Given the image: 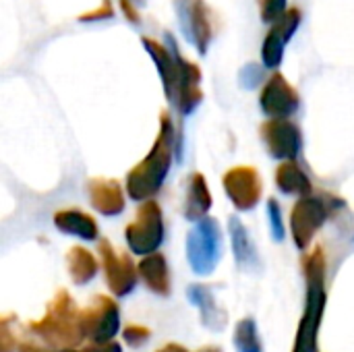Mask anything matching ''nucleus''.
I'll use <instances>...</instances> for the list:
<instances>
[{"label": "nucleus", "mask_w": 354, "mask_h": 352, "mask_svg": "<svg viewBox=\"0 0 354 352\" xmlns=\"http://www.w3.org/2000/svg\"><path fill=\"white\" fill-rule=\"evenodd\" d=\"M112 17H114V6H112L110 0H104L102 6H97V8L89 10V12L79 15L77 21H87V23H91V21H104V19H112Z\"/></svg>", "instance_id": "nucleus-29"}, {"label": "nucleus", "mask_w": 354, "mask_h": 352, "mask_svg": "<svg viewBox=\"0 0 354 352\" xmlns=\"http://www.w3.org/2000/svg\"><path fill=\"white\" fill-rule=\"evenodd\" d=\"M222 257V230L214 218L197 222L187 237V259L197 276H209Z\"/></svg>", "instance_id": "nucleus-4"}, {"label": "nucleus", "mask_w": 354, "mask_h": 352, "mask_svg": "<svg viewBox=\"0 0 354 352\" xmlns=\"http://www.w3.org/2000/svg\"><path fill=\"white\" fill-rule=\"evenodd\" d=\"M180 62V83H178V95H176V108L183 116H189L203 100L201 91V68L187 60L185 56L178 58Z\"/></svg>", "instance_id": "nucleus-15"}, {"label": "nucleus", "mask_w": 354, "mask_h": 352, "mask_svg": "<svg viewBox=\"0 0 354 352\" xmlns=\"http://www.w3.org/2000/svg\"><path fill=\"white\" fill-rule=\"evenodd\" d=\"M232 342L236 352H263V342L253 317H245L236 324Z\"/></svg>", "instance_id": "nucleus-24"}, {"label": "nucleus", "mask_w": 354, "mask_h": 352, "mask_svg": "<svg viewBox=\"0 0 354 352\" xmlns=\"http://www.w3.org/2000/svg\"><path fill=\"white\" fill-rule=\"evenodd\" d=\"M330 210L319 197H303L297 201L290 214V232L299 251H307L315 234L328 222Z\"/></svg>", "instance_id": "nucleus-8"}, {"label": "nucleus", "mask_w": 354, "mask_h": 352, "mask_svg": "<svg viewBox=\"0 0 354 352\" xmlns=\"http://www.w3.org/2000/svg\"><path fill=\"white\" fill-rule=\"evenodd\" d=\"M268 218H270V228L274 241H284V222H282V207L278 205L276 199H268Z\"/></svg>", "instance_id": "nucleus-26"}, {"label": "nucleus", "mask_w": 354, "mask_h": 352, "mask_svg": "<svg viewBox=\"0 0 354 352\" xmlns=\"http://www.w3.org/2000/svg\"><path fill=\"white\" fill-rule=\"evenodd\" d=\"M174 122L164 110L160 114V131L149 154L127 174V193L133 201H149L164 185L174 156Z\"/></svg>", "instance_id": "nucleus-1"}, {"label": "nucleus", "mask_w": 354, "mask_h": 352, "mask_svg": "<svg viewBox=\"0 0 354 352\" xmlns=\"http://www.w3.org/2000/svg\"><path fill=\"white\" fill-rule=\"evenodd\" d=\"M189 301L199 309L201 324L212 332H222L228 324V313L220 307L214 290L205 284H193L187 290Z\"/></svg>", "instance_id": "nucleus-16"}, {"label": "nucleus", "mask_w": 354, "mask_h": 352, "mask_svg": "<svg viewBox=\"0 0 354 352\" xmlns=\"http://www.w3.org/2000/svg\"><path fill=\"white\" fill-rule=\"evenodd\" d=\"M301 19H303L301 8L292 6V8L286 10V15L278 23H274L270 27V31H268V35L263 37V44H261V62H263L266 68H278L282 64L286 44L297 33V29L301 25Z\"/></svg>", "instance_id": "nucleus-14"}, {"label": "nucleus", "mask_w": 354, "mask_h": 352, "mask_svg": "<svg viewBox=\"0 0 354 352\" xmlns=\"http://www.w3.org/2000/svg\"><path fill=\"white\" fill-rule=\"evenodd\" d=\"M29 332H33L44 344L52 346L54 351L75 349L85 338L81 330V311L66 290L56 293V297L48 305L46 315L39 322L29 324Z\"/></svg>", "instance_id": "nucleus-3"}, {"label": "nucleus", "mask_w": 354, "mask_h": 352, "mask_svg": "<svg viewBox=\"0 0 354 352\" xmlns=\"http://www.w3.org/2000/svg\"><path fill=\"white\" fill-rule=\"evenodd\" d=\"M239 81H241V85H243L245 89H253V87H257V85L263 81V68L257 66V64H247V66L241 71Z\"/></svg>", "instance_id": "nucleus-27"}, {"label": "nucleus", "mask_w": 354, "mask_h": 352, "mask_svg": "<svg viewBox=\"0 0 354 352\" xmlns=\"http://www.w3.org/2000/svg\"><path fill=\"white\" fill-rule=\"evenodd\" d=\"M156 352H189L185 346H180V344H166V346H162L160 351H156Z\"/></svg>", "instance_id": "nucleus-34"}, {"label": "nucleus", "mask_w": 354, "mask_h": 352, "mask_svg": "<svg viewBox=\"0 0 354 352\" xmlns=\"http://www.w3.org/2000/svg\"><path fill=\"white\" fill-rule=\"evenodd\" d=\"M89 201L93 210L106 218L118 216L124 210V195L118 180L112 178H91L89 180Z\"/></svg>", "instance_id": "nucleus-17"}, {"label": "nucleus", "mask_w": 354, "mask_h": 352, "mask_svg": "<svg viewBox=\"0 0 354 352\" xmlns=\"http://www.w3.org/2000/svg\"><path fill=\"white\" fill-rule=\"evenodd\" d=\"M149 330L147 328H143V326H129L127 330H124V342L129 344V346H133V349H139V346H143L147 340H149Z\"/></svg>", "instance_id": "nucleus-28"}, {"label": "nucleus", "mask_w": 354, "mask_h": 352, "mask_svg": "<svg viewBox=\"0 0 354 352\" xmlns=\"http://www.w3.org/2000/svg\"><path fill=\"white\" fill-rule=\"evenodd\" d=\"M135 4H145V0H133Z\"/></svg>", "instance_id": "nucleus-36"}, {"label": "nucleus", "mask_w": 354, "mask_h": 352, "mask_svg": "<svg viewBox=\"0 0 354 352\" xmlns=\"http://www.w3.org/2000/svg\"><path fill=\"white\" fill-rule=\"evenodd\" d=\"M199 352H222L220 346H205V349H201Z\"/></svg>", "instance_id": "nucleus-35"}, {"label": "nucleus", "mask_w": 354, "mask_h": 352, "mask_svg": "<svg viewBox=\"0 0 354 352\" xmlns=\"http://www.w3.org/2000/svg\"><path fill=\"white\" fill-rule=\"evenodd\" d=\"M12 346L17 349V342H12V336L8 332V319H2V326H0V351L12 352Z\"/></svg>", "instance_id": "nucleus-31"}, {"label": "nucleus", "mask_w": 354, "mask_h": 352, "mask_svg": "<svg viewBox=\"0 0 354 352\" xmlns=\"http://www.w3.org/2000/svg\"><path fill=\"white\" fill-rule=\"evenodd\" d=\"M259 106L270 118H290L301 106V95L282 73H274L259 93Z\"/></svg>", "instance_id": "nucleus-13"}, {"label": "nucleus", "mask_w": 354, "mask_h": 352, "mask_svg": "<svg viewBox=\"0 0 354 352\" xmlns=\"http://www.w3.org/2000/svg\"><path fill=\"white\" fill-rule=\"evenodd\" d=\"M228 230H230V241H232V253H234V259H236V266L243 270V272H257L261 268V261H259V253L249 237V230L247 226L236 218L232 216L228 220Z\"/></svg>", "instance_id": "nucleus-18"}, {"label": "nucleus", "mask_w": 354, "mask_h": 352, "mask_svg": "<svg viewBox=\"0 0 354 352\" xmlns=\"http://www.w3.org/2000/svg\"><path fill=\"white\" fill-rule=\"evenodd\" d=\"M276 185L284 195H299L309 197L313 185L309 180V176L303 172V168L297 162H282L276 168Z\"/></svg>", "instance_id": "nucleus-22"}, {"label": "nucleus", "mask_w": 354, "mask_h": 352, "mask_svg": "<svg viewBox=\"0 0 354 352\" xmlns=\"http://www.w3.org/2000/svg\"><path fill=\"white\" fill-rule=\"evenodd\" d=\"M139 276L145 282V286L158 295V297H170V272H168V261L162 253H153L143 257L139 263Z\"/></svg>", "instance_id": "nucleus-21"}, {"label": "nucleus", "mask_w": 354, "mask_h": 352, "mask_svg": "<svg viewBox=\"0 0 354 352\" xmlns=\"http://www.w3.org/2000/svg\"><path fill=\"white\" fill-rule=\"evenodd\" d=\"M224 191L239 212H251L257 207L263 195V183L253 166L230 168L222 178Z\"/></svg>", "instance_id": "nucleus-11"}, {"label": "nucleus", "mask_w": 354, "mask_h": 352, "mask_svg": "<svg viewBox=\"0 0 354 352\" xmlns=\"http://www.w3.org/2000/svg\"><path fill=\"white\" fill-rule=\"evenodd\" d=\"M305 280H307V301L303 319L297 330L292 352H317V336L324 319V309L328 301L326 293V255L322 249H315L303 261Z\"/></svg>", "instance_id": "nucleus-2"}, {"label": "nucleus", "mask_w": 354, "mask_h": 352, "mask_svg": "<svg viewBox=\"0 0 354 352\" xmlns=\"http://www.w3.org/2000/svg\"><path fill=\"white\" fill-rule=\"evenodd\" d=\"M100 259L108 280V288L114 297H129L137 286V266L129 253H120L110 245V241H100Z\"/></svg>", "instance_id": "nucleus-9"}, {"label": "nucleus", "mask_w": 354, "mask_h": 352, "mask_svg": "<svg viewBox=\"0 0 354 352\" xmlns=\"http://www.w3.org/2000/svg\"><path fill=\"white\" fill-rule=\"evenodd\" d=\"M124 239L133 255L147 257L158 253L164 243V216L158 201L149 199L141 203L135 220L127 226Z\"/></svg>", "instance_id": "nucleus-5"}, {"label": "nucleus", "mask_w": 354, "mask_h": 352, "mask_svg": "<svg viewBox=\"0 0 354 352\" xmlns=\"http://www.w3.org/2000/svg\"><path fill=\"white\" fill-rule=\"evenodd\" d=\"M81 330L93 344L112 342L120 330V309L116 301L104 295L93 297L91 305L81 311Z\"/></svg>", "instance_id": "nucleus-7"}, {"label": "nucleus", "mask_w": 354, "mask_h": 352, "mask_svg": "<svg viewBox=\"0 0 354 352\" xmlns=\"http://www.w3.org/2000/svg\"><path fill=\"white\" fill-rule=\"evenodd\" d=\"M54 226L62 234L77 237L83 241H97L100 228L95 220L81 210H60L54 214Z\"/></svg>", "instance_id": "nucleus-19"}, {"label": "nucleus", "mask_w": 354, "mask_h": 352, "mask_svg": "<svg viewBox=\"0 0 354 352\" xmlns=\"http://www.w3.org/2000/svg\"><path fill=\"white\" fill-rule=\"evenodd\" d=\"M212 210V193L207 180L201 172H193L187 183V199H185V218L191 222H201L207 218Z\"/></svg>", "instance_id": "nucleus-20"}, {"label": "nucleus", "mask_w": 354, "mask_h": 352, "mask_svg": "<svg viewBox=\"0 0 354 352\" xmlns=\"http://www.w3.org/2000/svg\"><path fill=\"white\" fill-rule=\"evenodd\" d=\"M141 44L145 48V52L151 56L158 73H160V79H162V87H164V95L168 98L170 104H176V95H178V83H180V54H178V48H176V41L172 39V35L168 33V44L170 46H164L147 35L141 37Z\"/></svg>", "instance_id": "nucleus-12"}, {"label": "nucleus", "mask_w": 354, "mask_h": 352, "mask_svg": "<svg viewBox=\"0 0 354 352\" xmlns=\"http://www.w3.org/2000/svg\"><path fill=\"white\" fill-rule=\"evenodd\" d=\"M118 4H120V10L124 12V17H127V21H129V23H133V25H141V15H139L137 4H135L133 0H118Z\"/></svg>", "instance_id": "nucleus-30"}, {"label": "nucleus", "mask_w": 354, "mask_h": 352, "mask_svg": "<svg viewBox=\"0 0 354 352\" xmlns=\"http://www.w3.org/2000/svg\"><path fill=\"white\" fill-rule=\"evenodd\" d=\"M66 270H68L71 280L77 286H85V284H89L97 276L100 266H97V261H95L91 251H87L83 247H73L66 253Z\"/></svg>", "instance_id": "nucleus-23"}, {"label": "nucleus", "mask_w": 354, "mask_h": 352, "mask_svg": "<svg viewBox=\"0 0 354 352\" xmlns=\"http://www.w3.org/2000/svg\"><path fill=\"white\" fill-rule=\"evenodd\" d=\"M17 352H77V351H73V349H64V351H46V349H39V346H35V344H31V342H21V344L17 346Z\"/></svg>", "instance_id": "nucleus-33"}, {"label": "nucleus", "mask_w": 354, "mask_h": 352, "mask_svg": "<svg viewBox=\"0 0 354 352\" xmlns=\"http://www.w3.org/2000/svg\"><path fill=\"white\" fill-rule=\"evenodd\" d=\"M261 139L272 158L282 162H295L303 147L301 129L288 118H270L259 129Z\"/></svg>", "instance_id": "nucleus-10"}, {"label": "nucleus", "mask_w": 354, "mask_h": 352, "mask_svg": "<svg viewBox=\"0 0 354 352\" xmlns=\"http://www.w3.org/2000/svg\"><path fill=\"white\" fill-rule=\"evenodd\" d=\"M176 17L185 37L199 54H207L214 39V15L205 0H174Z\"/></svg>", "instance_id": "nucleus-6"}, {"label": "nucleus", "mask_w": 354, "mask_h": 352, "mask_svg": "<svg viewBox=\"0 0 354 352\" xmlns=\"http://www.w3.org/2000/svg\"><path fill=\"white\" fill-rule=\"evenodd\" d=\"M81 352H122L118 342H104V344H89Z\"/></svg>", "instance_id": "nucleus-32"}, {"label": "nucleus", "mask_w": 354, "mask_h": 352, "mask_svg": "<svg viewBox=\"0 0 354 352\" xmlns=\"http://www.w3.org/2000/svg\"><path fill=\"white\" fill-rule=\"evenodd\" d=\"M259 4V17L263 23H278L286 15V0H257Z\"/></svg>", "instance_id": "nucleus-25"}]
</instances>
